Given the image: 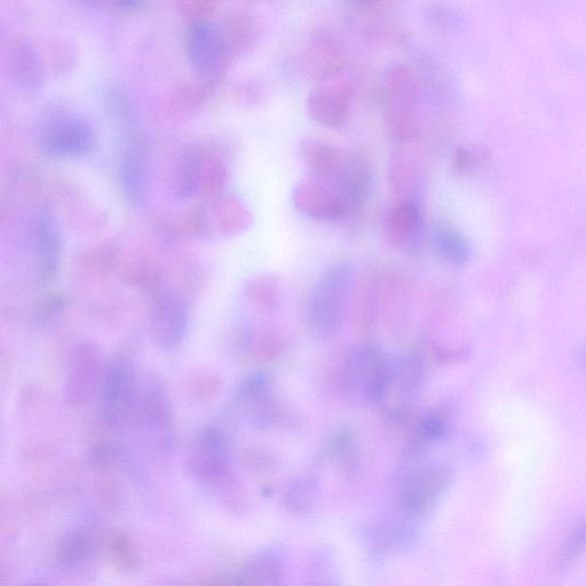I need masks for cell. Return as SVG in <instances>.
Instances as JSON below:
<instances>
[{"label":"cell","mask_w":586,"mask_h":586,"mask_svg":"<svg viewBox=\"0 0 586 586\" xmlns=\"http://www.w3.org/2000/svg\"><path fill=\"white\" fill-rule=\"evenodd\" d=\"M50 63L54 73L57 71H61V73H66L68 68L73 66L75 63V53L74 50L71 49L70 46L63 44L62 42L52 45L50 51Z\"/></svg>","instance_id":"obj_34"},{"label":"cell","mask_w":586,"mask_h":586,"mask_svg":"<svg viewBox=\"0 0 586 586\" xmlns=\"http://www.w3.org/2000/svg\"><path fill=\"white\" fill-rule=\"evenodd\" d=\"M139 415L142 430L162 453L172 449L174 441L172 410L168 395L157 380H150L142 392Z\"/></svg>","instance_id":"obj_10"},{"label":"cell","mask_w":586,"mask_h":586,"mask_svg":"<svg viewBox=\"0 0 586 586\" xmlns=\"http://www.w3.org/2000/svg\"><path fill=\"white\" fill-rule=\"evenodd\" d=\"M386 235L393 247L416 253L423 237V213L417 200H401L387 213Z\"/></svg>","instance_id":"obj_15"},{"label":"cell","mask_w":586,"mask_h":586,"mask_svg":"<svg viewBox=\"0 0 586 586\" xmlns=\"http://www.w3.org/2000/svg\"><path fill=\"white\" fill-rule=\"evenodd\" d=\"M92 552V537L85 529H77L68 534L59 546L58 560L62 567L74 569L82 567Z\"/></svg>","instance_id":"obj_24"},{"label":"cell","mask_w":586,"mask_h":586,"mask_svg":"<svg viewBox=\"0 0 586 586\" xmlns=\"http://www.w3.org/2000/svg\"><path fill=\"white\" fill-rule=\"evenodd\" d=\"M118 6H121L122 9L125 10H132L138 7L140 0H115Z\"/></svg>","instance_id":"obj_36"},{"label":"cell","mask_w":586,"mask_h":586,"mask_svg":"<svg viewBox=\"0 0 586 586\" xmlns=\"http://www.w3.org/2000/svg\"><path fill=\"white\" fill-rule=\"evenodd\" d=\"M483 161H485L483 150L474 147H461L454 153L451 166L458 176H465V174L477 169Z\"/></svg>","instance_id":"obj_32"},{"label":"cell","mask_w":586,"mask_h":586,"mask_svg":"<svg viewBox=\"0 0 586 586\" xmlns=\"http://www.w3.org/2000/svg\"><path fill=\"white\" fill-rule=\"evenodd\" d=\"M369 189L351 177L310 174L293 190L292 201L302 215L319 221L343 219L366 199Z\"/></svg>","instance_id":"obj_1"},{"label":"cell","mask_w":586,"mask_h":586,"mask_svg":"<svg viewBox=\"0 0 586 586\" xmlns=\"http://www.w3.org/2000/svg\"><path fill=\"white\" fill-rule=\"evenodd\" d=\"M36 242L39 256L46 272L53 271L60 252V239L50 218H41L36 226Z\"/></svg>","instance_id":"obj_28"},{"label":"cell","mask_w":586,"mask_h":586,"mask_svg":"<svg viewBox=\"0 0 586 586\" xmlns=\"http://www.w3.org/2000/svg\"><path fill=\"white\" fill-rule=\"evenodd\" d=\"M189 327L187 304L177 296H164L155 305L150 318V334L155 345L173 350L184 340Z\"/></svg>","instance_id":"obj_14"},{"label":"cell","mask_w":586,"mask_h":586,"mask_svg":"<svg viewBox=\"0 0 586 586\" xmlns=\"http://www.w3.org/2000/svg\"><path fill=\"white\" fill-rule=\"evenodd\" d=\"M200 185L199 166L190 160L185 161L177 173V194L181 199H189L196 193Z\"/></svg>","instance_id":"obj_31"},{"label":"cell","mask_w":586,"mask_h":586,"mask_svg":"<svg viewBox=\"0 0 586 586\" xmlns=\"http://www.w3.org/2000/svg\"><path fill=\"white\" fill-rule=\"evenodd\" d=\"M299 154L311 174L321 177L343 176L359 158L328 142L316 139L304 140L299 146Z\"/></svg>","instance_id":"obj_16"},{"label":"cell","mask_w":586,"mask_h":586,"mask_svg":"<svg viewBox=\"0 0 586 586\" xmlns=\"http://www.w3.org/2000/svg\"><path fill=\"white\" fill-rule=\"evenodd\" d=\"M449 429V417L445 410H433L419 419L411 450L422 451L425 446L432 445L445 438Z\"/></svg>","instance_id":"obj_25"},{"label":"cell","mask_w":586,"mask_h":586,"mask_svg":"<svg viewBox=\"0 0 586 586\" xmlns=\"http://www.w3.org/2000/svg\"><path fill=\"white\" fill-rule=\"evenodd\" d=\"M287 577V562L276 549L260 550L245 562L237 580L251 585H281Z\"/></svg>","instance_id":"obj_20"},{"label":"cell","mask_w":586,"mask_h":586,"mask_svg":"<svg viewBox=\"0 0 586 586\" xmlns=\"http://www.w3.org/2000/svg\"><path fill=\"white\" fill-rule=\"evenodd\" d=\"M391 359L376 345L352 348L344 360L340 385L348 397L369 403L382 400Z\"/></svg>","instance_id":"obj_5"},{"label":"cell","mask_w":586,"mask_h":586,"mask_svg":"<svg viewBox=\"0 0 586 586\" xmlns=\"http://www.w3.org/2000/svg\"><path fill=\"white\" fill-rule=\"evenodd\" d=\"M390 172L393 189L403 195L402 200H416L413 193L418 186L419 173L414 158L403 153L395 155Z\"/></svg>","instance_id":"obj_26"},{"label":"cell","mask_w":586,"mask_h":586,"mask_svg":"<svg viewBox=\"0 0 586 586\" xmlns=\"http://www.w3.org/2000/svg\"><path fill=\"white\" fill-rule=\"evenodd\" d=\"M186 45L189 61L197 73L210 76L226 65L229 50L224 35L207 20L192 22Z\"/></svg>","instance_id":"obj_11"},{"label":"cell","mask_w":586,"mask_h":586,"mask_svg":"<svg viewBox=\"0 0 586 586\" xmlns=\"http://www.w3.org/2000/svg\"><path fill=\"white\" fill-rule=\"evenodd\" d=\"M307 112L315 123L326 128H344L352 115L351 98L343 91L315 90L307 99Z\"/></svg>","instance_id":"obj_19"},{"label":"cell","mask_w":586,"mask_h":586,"mask_svg":"<svg viewBox=\"0 0 586 586\" xmlns=\"http://www.w3.org/2000/svg\"><path fill=\"white\" fill-rule=\"evenodd\" d=\"M424 379L421 355L407 353L391 360L390 372L379 405H385L388 416L400 419L413 405Z\"/></svg>","instance_id":"obj_8"},{"label":"cell","mask_w":586,"mask_h":586,"mask_svg":"<svg viewBox=\"0 0 586 586\" xmlns=\"http://www.w3.org/2000/svg\"><path fill=\"white\" fill-rule=\"evenodd\" d=\"M432 247L437 256L450 265L463 266L471 259L469 242L464 235L448 225L434 227Z\"/></svg>","instance_id":"obj_22"},{"label":"cell","mask_w":586,"mask_h":586,"mask_svg":"<svg viewBox=\"0 0 586 586\" xmlns=\"http://www.w3.org/2000/svg\"><path fill=\"white\" fill-rule=\"evenodd\" d=\"M74 2H76L78 4H82V5L91 6V5H94L95 3H98L99 0H74Z\"/></svg>","instance_id":"obj_37"},{"label":"cell","mask_w":586,"mask_h":586,"mask_svg":"<svg viewBox=\"0 0 586 586\" xmlns=\"http://www.w3.org/2000/svg\"><path fill=\"white\" fill-rule=\"evenodd\" d=\"M248 297L251 303L263 312H273L280 305V285L273 276L260 275L248 285Z\"/></svg>","instance_id":"obj_27"},{"label":"cell","mask_w":586,"mask_h":586,"mask_svg":"<svg viewBox=\"0 0 586 586\" xmlns=\"http://www.w3.org/2000/svg\"><path fill=\"white\" fill-rule=\"evenodd\" d=\"M189 469L202 485L220 488L231 481V459L225 435L207 427L197 435L189 455Z\"/></svg>","instance_id":"obj_6"},{"label":"cell","mask_w":586,"mask_h":586,"mask_svg":"<svg viewBox=\"0 0 586 586\" xmlns=\"http://www.w3.org/2000/svg\"><path fill=\"white\" fill-rule=\"evenodd\" d=\"M121 187L128 200L140 204L145 199L147 165L141 148L131 146L125 150L120 164Z\"/></svg>","instance_id":"obj_21"},{"label":"cell","mask_w":586,"mask_h":586,"mask_svg":"<svg viewBox=\"0 0 586 586\" xmlns=\"http://www.w3.org/2000/svg\"><path fill=\"white\" fill-rule=\"evenodd\" d=\"M319 493L318 481L311 475H299L285 487L283 506L295 516H305L313 509L316 495Z\"/></svg>","instance_id":"obj_23"},{"label":"cell","mask_w":586,"mask_h":586,"mask_svg":"<svg viewBox=\"0 0 586 586\" xmlns=\"http://www.w3.org/2000/svg\"><path fill=\"white\" fill-rule=\"evenodd\" d=\"M236 405L260 429L280 419L281 410L272 393L271 379L264 372H256L243 380L237 388Z\"/></svg>","instance_id":"obj_12"},{"label":"cell","mask_w":586,"mask_h":586,"mask_svg":"<svg viewBox=\"0 0 586 586\" xmlns=\"http://www.w3.org/2000/svg\"><path fill=\"white\" fill-rule=\"evenodd\" d=\"M347 63L344 46L337 39L328 36L318 37L307 47L304 67L314 81L324 82L335 77Z\"/></svg>","instance_id":"obj_18"},{"label":"cell","mask_w":586,"mask_h":586,"mask_svg":"<svg viewBox=\"0 0 586 586\" xmlns=\"http://www.w3.org/2000/svg\"><path fill=\"white\" fill-rule=\"evenodd\" d=\"M334 557L329 551L318 550L312 554L307 566L308 583L313 585H334Z\"/></svg>","instance_id":"obj_30"},{"label":"cell","mask_w":586,"mask_h":586,"mask_svg":"<svg viewBox=\"0 0 586 586\" xmlns=\"http://www.w3.org/2000/svg\"><path fill=\"white\" fill-rule=\"evenodd\" d=\"M94 133L91 125L77 116H62L47 128L43 146L45 152L57 157H79L91 152Z\"/></svg>","instance_id":"obj_13"},{"label":"cell","mask_w":586,"mask_h":586,"mask_svg":"<svg viewBox=\"0 0 586 586\" xmlns=\"http://www.w3.org/2000/svg\"><path fill=\"white\" fill-rule=\"evenodd\" d=\"M7 67L15 85L27 93H37L44 86V68L35 47L18 39L9 47Z\"/></svg>","instance_id":"obj_17"},{"label":"cell","mask_w":586,"mask_h":586,"mask_svg":"<svg viewBox=\"0 0 586 586\" xmlns=\"http://www.w3.org/2000/svg\"><path fill=\"white\" fill-rule=\"evenodd\" d=\"M102 415L106 423L120 429L129 422L137 403L136 377L132 364L118 358L109 364L101 385Z\"/></svg>","instance_id":"obj_7"},{"label":"cell","mask_w":586,"mask_h":586,"mask_svg":"<svg viewBox=\"0 0 586 586\" xmlns=\"http://www.w3.org/2000/svg\"><path fill=\"white\" fill-rule=\"evenodd\" d=\"M106 370L97 348L79 344L71 353L65 383V400L71 407H82L101 390Z\"/></svg>","instance_id":"obj_9"},{"label":"cell","mask_w":586,"mask_h":586,"mask_svg":"<svg viewBox=\"0 0 586 586\" xmlns=\"http://www.w3.org/2000/svg\"><path fill=\"white\" fill-rule=\"evenodd\" d=\"M398 493V512L415 522L430 514L446 493L451 481V471L446 464L421 461L422 453H409Z\"/></svg>","instance_id":"obj_3"},{"label":"cell","mask_w":586,"mask_h":586,"mask_svg":"<svg viewBox=\"0 0 586 586\" xmlns=\"http://www.w3.org/2000/svg\"><path fill=\"white\" fill-rule=\"evenodd\" d=\"M256 347L261 359H272L281 351V340L272 332H265L258 337Z\"/></svg>","instance_id":"obj_35"},{"label":"cell","mask_w":586,"mask_h":586,"mask_svg":"<svg viewBox=\"0 0 586 586\" xmlns=\"http://www.w3.org/2000/svg\"><path fill=\"white\" fill-rule=\"evenodd\" d=\"M179 4L185 17L196 22L207 20L215 11L216 0H179Z\"/></svg>","instance_id":"obj_33"},{"label":"cell","mask_w":586,"mask_h":586,"mask_svg":"<svg viewBox=\"0 0 586 586\" xmlns=\"http://www.w3.org/2000/svg\"><path fill=\"white\" fill-rule=\"evenodd\" d=\"M354 284L355 271L350 263L331 266L321 275L308 305V318L316 335L329 338L342 328Z\"/></svg>","instance_id":"obj_2"},{"label":"cell","mask_w":586,"mask_h":586,"mask_svg":"<svg viewBox=\"0 0 586 586\" xmlns=\"http://www.w3.org/2000/svg\"><path fill=\"white\" fill-rule=\"evenodd\" d=\"M418 79L413 70L399 65L388 70L384 82L385 122L391 139L401 144L418 133Z\"/></svg>","instance_id":"obj_4"},{"label":"cell","mask_w":586,"mask_h":586,"mask_svg":"<svg viewBox=\"0 0 586 586\" xmlns=\"http://www.w3.org/2000/svg\"><path fill=\"white\" fill-rule=\"evenodd\" d=\"M228 50H247L255 44L258 36L256 23L249 17H236L223 33Z\"/></svg>","instance_id":"obj_29"}]
</instances>
